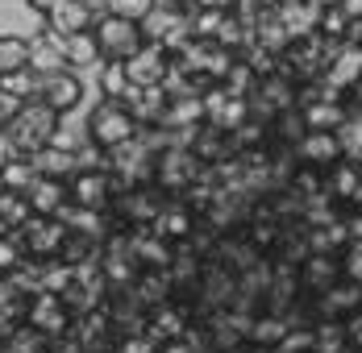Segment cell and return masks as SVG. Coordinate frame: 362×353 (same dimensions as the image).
<instances>
[{
    "instance_id": "cell-1",
    "label": "cell",
    "mask_w": 362,
    "mask_h": 353,
    "mask_svg": "<svg viewBox=\"0 0 362 353\" xmlns=\"http://www.w3.org/2000/svg\"><path fill=\"white\" fill-rule=\"evenodd\" d=\"M59 121H63V116L50 104H42V100L21 104L17 116L8 121V138L17 145V154H21V158H34L37 150L54 145V141H59Z\"/></svg>"
},
{
    "instance_id": "cell-2",
    "label": "cell",
    "mask_w": 362,
    "mask_h": 353,
    "mask_svg": "<svg viewBox=\"0 0 362 353\" xmlns=\"http://www.w3.org/2000/svg\"><path fill=\"white\" fill-rule=\"evenodd\" d=\"M138 133H142L138 116L125 104H117V100H100V104L88 112V145H96L105 154L125 150L129 141H138Z\"/></svg>"
},
{
    "instance_id": "cell-3",
    "label": "cell",
    "mask_w": 362,
    "mask_h": 353,
    "mask_svg": "<svg viewBox=\"0 0 362 353\" xmlns=\"http://www.w3.org/2000/svg\"><path fill=\"white\" fill-rule=\"evenodd\" d=\"M142 34H146L150 46H163L167 54H180L183 46L192 42V13H187V4H167V0H158L154 13L142 21Z\"/></svg>"
},
{
    "instance_id": "cell-4",
    "label": "cell",
    "mask_w": 362,
    "mask_h": 353,
    "mask_svg": "<svg viewBox=\"0 0 362 353\" xmlns=\"http://www.w3.org/2000/svg\"><path fill=\"white\" fill-rule=\"evenodd\" d=\"M92 34H96V46H100V59L105 63H125V59H134L146 46L142 25L138 21H125V17H112V13H100L96 17Z\"/></svg>"
},
{
    "instance_id": "cell-5",
    "label": "cell",
    "mask_w": 362,
    "mask_h": 353,
    "mask_svg": "<svg viewBox=\"0 0 362 353\" xmlns=\"http://www.w3.org/2000/svg\"><path fill=\"white\" fill-rule=\"evenodd\" d=\"M67 196H71L75 208H92V212H112L117 196H121V183L112 171H75L67 179Z\"/></svg>"
},
{
    "instance_id": "cell-6",
    "label": "cell",
    "mask_w": 362,
    "mask_h": 353,
    "mask_svg": "<svg viewBox=\"0 0 362 353\" xmlns=\"http://www.w3.org/2000/svg\"><path fill=\"white\" fill-rule=\"evenodd\" d=\"M25 324L34 333H42L46 341H59V337H67L75 328V316L67 312V304L54 291H37L34 299H30V308H25Z\"/></svg>"
},
{
    "instance_id": "cell-7",
    "label": "cell",
    "mask_w": 362,
    "mask_h": 353,
    "mask_svg": "<svg viewBox=\"0 0 362 353\" xmlns=\"http://www.w3.org/2000/svg\"><path fill=\"white\" fill-rule=\"evenodd\" d=\"M17 241L25 249V258L50 262V258H59V249L67 241V225L59 216H30V225L17 233Z\"/></svg>"
},
{
    "instance_id": "cell-8",
    "label": "cell",
    "mask_w": 362,
    "mask_h": 353,
    "mask_svg": "<svg viewBox=\"0 0 362 353\" xmlns=\"http://www.w3.org/2000/svg\"><path fill=\"white\" fill-rule=\"evenodd\" d=\"M250 116H254L250 100L229 96L225 88H209V92H204V125H213L221 133H238Z\"/></svg>"
},
{
    "instance_id": "cell-9",
    "label": "cell",
    "mask_w": 362,
    "mask_h": 353,
    "mask_svg": "<svg viewBox=\"0 0 362 353\" xmlns=\"http://www.w3.org/2000/svg\"><path fill=\"white\" fill-rule=\"evenodd\" d=\"M196 225H200V216L187 208L183 200H167L163 212L154 216L150 233H154V237H163V241H171V246H187V241H192V233H196Z\"/></svg>"
},
{
    "instance_id": "cell-10",
    "label": "cell",
    "mask_w": 362,
    "mask_h": 353,
    "mask_svg": "<svg viewBox=\"0 0 362 353\" xmlns=\"http://www.w3.org/2000/svg\"><path fill=\"white\" fill-rule=\"evenodd\" d=\"M167 71H171V54L163 46H150V42H146L134 59H125V75H129L134 88H163Z\"/></svg>"
},
{
    "instance_id": "cell-11",
    "label": "cell",
    "mask_w": 362,
    "mask_h": 353,
    "mask_svg": "<svg viewBox=\"0 0 362 353\" xmlns=\"http://www.w3.org/2000/svg\"><path fill=\"white\" fill-rule=\"evenodd\" d=\"M30 71H34L37 79H50V75H59V71H67V54H63V37L54 34V30H37L30 37Z\"/></svg>"
},
{
    "instance_id": "cell-12",
    "label": "cell",
    "mask_w": 362,
    "mask_h": 353,
    "mask_svg": "<svg viewBox=\"0 0 362 353\" xmlns=\"http://www.w3.org/2000/svg\"><path fill=\"white\" fill-rule=\"evenodd\" d=\"M175 279H171V270H142L134 287H129V295L142 304L146 312H154V308H163V304H171L175 299Z\"/></svg>"
},
{
    "instance_id": "cell-13",
    "label": "cell",
    "mask_w": 362,
    "mask_h": 353,
    "mask_svg": "<svg viewBox=\"0 0 362 353\" xmlns=\"http://www.w3.org/2000/svg\"><path fill=\"white\" fill-rule=\"evenodd\" d=\"M37 100H42V104H50L59 116H63V112L79 108V100H83V83H79V75H75V71H59V75L42 79V96H37Z\"/></svg>"
},
{
    "instance_id": "cell-14",
    "label": "cell",
    "mask_w": 362,
    "mask_h": 353,
    "mask_svg": "<svg viewBox=\"0 0 362 353\" xmlns=\"http://www.w3.org/2000/svg\"><path fill=\"white\" fill-rule=\"evenodd\" d=\"M42 21H46V30H54L59 37H71V34L92 30V25H96V13H92L88 4H79V0H63V4H54Z\"/></svg>"
},
{
    "instance_id": "cell-15",
    "label": "cell",
    "mask_w": 362,
    "mask_h": 353,
    "mask_svg": "<svg viewBox=\"0 0 362 353\" xmlns=\"http://www.w3.org/2000/svg\"><path fill=\"white\" fill-rule=\"evenodd\" d=\"M358 79H362V46H354V42H341V46L333 50V59H329L325 83L341 88V92H350Z\"/></svg>"
},
{
    "instance_id": "cell-16",
    "label": "cell",
    "mask_w": 362,
    "mask_h": 353,
    "mask_svg": "<svg viewBox=\"0 0 362 353\" xmlns=\"http://www.w3.org/2000/svg\"><path fill=\"white\" fill-rule=\"evenodd\" d=\"M25 200H30V212H34V216H59V212L71 204L63 179H42V175H37L34 187L25 191Z\"/></svg>"
},
{
    "instance_id": "cell-17",
    "label": "cell",
    "mask_w": 362,
    "mask_h": 353,
    "mask_svg": "<svg viewBox=\"0 0 362 353\" xmlns=\"http://www.w3.org/2000/svg\"><path fill=\"white\" fill-rule=\"evenodd\" d=\"M300 162L304 167H317V171H333L337 162H341V141L337 133H308V138L300 141Z\"/></svg>"
},
{
    "instance_id": "cell-18",
    "label": "cell",
    "mask_w": 362,
    "mask_h": 353,
    "mask_svg": "<svg viewBox=\"0 0 362 353\" xmlns=\"http://www.w3.org/2000/svg\"><path fill=\"white\" fill-rule=\"evenodd\" d=\"M167 104H171V96H167L163 88H134V92H129V100H125V108L138 116V125H142V129H150V125H163Z\"/></svg>"
},
{
    "instance_id": "cell-19",
    "label": "cell",
    "mask_w": 362,
    "mask_h": 353,
    "mask_svg": "<svg viewBox=\"0 0 362 353\" xmlns=\"http://www.w3.org/2000/svg\"><path fill=\"white\" fill-rule=\"evenodd\" d=\"M30 162H34V171L42 179H63V183L79 171V154H75V150H63V141H54V145L37 150Z\"/></svg>"
},
{
    "instance_id": "cell-20",
    "label": "cell",
    "mask_w": 362,
    "mask_h": 353,
    "mask_svg": "<svg viewBox=\"0 0 362 353\" xmlns=\"http://www.w3.org/2000/svg\"><path fill=\"white\" fill-rule=\"evenodd\" d=\"M358 187H362V171L354 162H346V158H341L333 171H325V196L337 208H350V200L358 196Z\"/></svg>"
},
{
    "instance_id": "cell-21",
    "label": "cell",
    "mask_w": 362,
    "mask_h": 353,
    "mask_svg": "<svg viewBox=\"0 0 362 353\" xmlns=\"http://www.w3.org/2000/svg\"><path fill=\"white\" fill-rule=\"evenodd\" d=\"M288 320L275 316V312H258V316L250 320V337H246V345H258V349H279V341L288 337Z\"/></svg>"
},
{
    "instance_id": "cell-22",
    "label": "cell",
    "mask_w": 362,
    "mask_h": 353,
    "mask_svg": "<svg viewBox=\"0 0 362 353\" xmlns=\"http://www.w3.org/2000/svg\"><path fill=\"white\" fill-rule=\"evenodd\" d=\"M63 54H67V71H79V67H96V63H105V59H100V46H96V34H92V30L63 37Z\"/></svg>"
},
{
    "instance_id": "cell-23",
    "label": "cell",
    "mask_w": 362,
    "mask_h": 353,
    "mask_svg": "<svg viewBox=\"0 0 362 353\" xmlns=\"http://www.w3.org/2000/svg\"><path fill=\"white\" fill-rule=\"evenodd\" d=\"M0 92H4V96H13L17 104H30V100L42 96V79H37L30 67L13 71V75H0Z\"/></svg>"
},
{
    "instance_id": "cell-24",
    "label": "cell",
    "mask_w": 362,
    "mask_h": 353,
    "mask_svg": "<svg viewBox=\"0 0 362 353\" xmlns=\"http://www.w3.org/2000/svg\"><path fill=\"white\" fill-rule=\"evenodd\" d=\"M25 67H30V37L0 34V75H13Z\"/></svg>"
},
{
    "instance_id": "cell-25",
    "label": "cell",
    "mask_w": 362,
    "mask_h": 353,
    "mask_svg": "<svg viewBox=\"0 0 362 353\" xmlns=\"http://www.w3.org/2000/svg\"><path fill=\"white\" fill-rule=\"evenodd\" d=\"M100 92H105V100H117V104L129 100L134 83L125 75V63H100Z\"/></svg>"
},
{
    "instance_id": "cell-26",
    "label": "cell",
    "mask_w": 362,
    "mask_h": 353,
    "mask_svg": "<svg viewBox=\"0 0 362 353\" xmlns=\"http://www.w3.org/2000/svg\"><path fill=\"white\" fill-rule=\"evenodd\" d=\"M34 179H37L34 162L17 154V158H13V162H8V167L0 171V187H4V191H21V196H25V191L34 187Z\"/></svg>"
},
{
    "instance_id": "cell-27",
    "label": "cell",
    "mask_w": 362,
    "mask_h": 353,
    "mask_svg": "<svg viewBox=\"0 0 362 353\" xmlns=\"http://www.w3.org/2000/svg\"><path fill=\"white\" fill-rule=\"evenodd\" d=\"M154 4H158V0H109V13H112V17H125V21H138V25H142L146 17L154 13Z\"/></svg>"
},
{
    "instance_id": "cell-28",
    "label": "cell",
    "mask_w": 362,
    "mask_h": 353,
    "mask_svg": "<svg viewBox=\"0 0 362 353\" xmlns=\"http://www.w3.org/2000/svg\"><path fill=\"white\" fill-rule=\"evenodd\" d=\"M21 262H25L21 241H17V237H0V275H13Z\"/></svg>"
},
{
    "instance_id": "cell-29",
    "label": "cell",
    "mask_w": 362,
    "mask_h": 353,
    "mask_svg": "<svg viewBox=\"0 0 362 353\" xmlns=\"http://www.w3.org/2000/svg\"><path fill=\"white\" fill-rule=\"evenodd\" d=\"M163 345L154 341V337H146V333H129V337H121V345L117 353H158Z\"/></svg>"
},
{
    "instance_id": "cell-30",
    "label": "cell",
    "mask_w": 362,
    "mask_h": 353,
    "mask_svg": "<svg viewBox=\"0 0 362 353\" xmlns=\"http://www.w3.org/2000/svg\"><path fill=\"white\" fill-rule=\"evenodd\" d=\"M341 328H346V341H350V349L362 353V308L358 312H350V316L341 320Z\"/></svg>"
},
{
    "instance_id": "cell-31",
    "label": "cell",
    "mask_w": 362,
    "mask_h": 353,
    "mask_svg": "<svg viewBox=\"0 0 362 353\" xmlns=\"http://www.w3.org/2000/svg\"><path fill=\"white\" fill-rule=\"evenodd\" d=\"M337 8L350 25H362V0H337Z\"/></svg>"
},
{
    "instance_id": "cell-32",
    "label": "cell",
    "mask_w": 362,
    "mask_h": 353,
    "mask_svg": "<svg viewBox=\"0 0 362 353\" xmlns=\"http://www.w3.org/2000/svg\"><path fill=\"white\" fill-rule=\"evenodd\" d=\"M238 0H192V8H204V13H233Z\"/></svg>"
},
{
    "instance_id": "cell-33",
    "label": "cell",
    "mask_w": 362,
    "mask_h": 353,
    "mask_svg": "<svg viewBox=\"0 0 362 353\" xmlns=\"http://www.w3.org/2000/svg\"><path fill=\"white\" fill-rule=\"evenodd\" d=\"M13 158H17V145H13V138H8V129H0V171H4Z\"/></svg>"
},
{
    "instance_id": "cell-34",
    "label": "cell",
    "mask_w": 362,
    "mask_h": 353,
    "mask_svg": "<svg viewBox=\"0 0 362 353\" xmlns=\"http://www.w3.org/2000/svg\"><path fill=\"white\" fill-rule=\"evenodd\" d=\"M17 100H13V96H4V92H0V129H8V121H13V116H17Z\"/></svg>"
},
{
    "instance_id": "cell-35",
    "label": "cell",
    "mask_w": 362,
    "mask_h": 353,
    "mask_svg": "<svg viewBox=\"0 0 362 353\" xmlns=\"http://www.w3.org/2000/svg\"><path fill=\"white\" fill-rule=\"evenodd\" d=\"M158 353H200V345H196L192 337H180V341H167Z\"/></svg>"
},
{
    "instance_id": "cell-36",
    "label": "cell",
    "mask_w": 362,
    "mask_h": 353,
    "mask_svg": "<svg viewBox=\"0 0 362 353\" xmlns=\"http://www.w3.org/2000/svg\"><path fill=\"white\" fill-rule=\"evenodd\" d=\"M25 4H30L34 13H42V17H46V13H50L54 4H63V0H25Z\"/></svg>"
},
{
    "instance_id": "cell-37",
    "label": "cell",
    "mask_w": 362,
    "mask_h": 353,
    "mask_svg": "<svg viewBox=\"0 0 362 353\" xmlns=\"http://www.w3.org/2000/svg\"><path fill=\"white\" fill-rule=\"evenodd\" d=\"M79 4H88L96 17H100V13H109V0H79Z\"/></svg>"
},
{
    "instance_id": "cell-38",
    "label": "cell",
    "mask_w": 362,
    "mask_h": 353,
    "mask_svg": "<svg viewBox=\"0 0 362 353\" xmlns=\"http://www.w3.org/2000/svg\"><path fill=\"white\" fill-rule=\"evenodd\" d=\"M167 4H192V0H167Z\"/></svg>"
},
{
    "instance_id": "cell-39",
    "label": "cell",
    "mask_w": 362,
    "mask_h": 353,
    "mask_svg": "<svg viewBox=\"0 0 362 353\" xmlns=\"http://www.w3.org/2000/svg\"><path fill=\"white\" fill-rule=\"evenodd\" d=\"M0 349H4V337H0Z\"/></svg>"
},
{
    "instance_id": "cell-40",
    "label": "cell",
    "mask_w": 362,
    "mask_h": 353,
    "mask_svg": "<svg viewBox=\"0 0 362 353\" xmlns=\"http://www.w3.org/2000/svg\"><path fill=\"white\" fill-rule=\"evenodd\" d=\"M0 191H4V187H0Z\"/></svg>"
}]
</instances>
